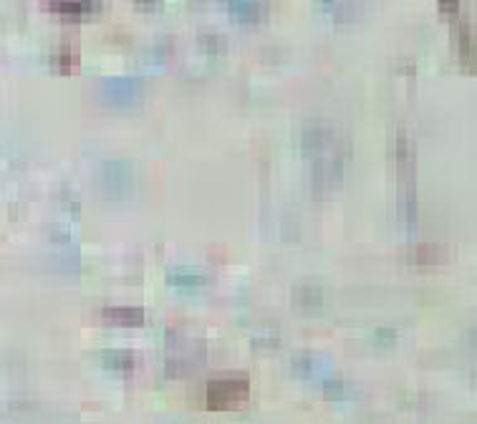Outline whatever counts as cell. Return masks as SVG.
<instances>
[{
    "instance_id": "cell-1",
    "label": "cell",
    "mask_w": 477,
    "mask_h": 424,
    "mask_svg": "<svg viewBox=\"0 0 477 424\" xmlns=\"http://www.w3.org/2000/svg\"><path fill=\"white\" fill-rule=\"evenodd\" d=\"M248 399H250V381L243 374L217 376L205 389V402L210 409H238L245 407Z\"/></svg>"
},
{
    "instance_id": "cell-2",
    "label": "cell",
    "mask_w": 477,
    "mask_h": 424,
    "mask_svg": "<svg viewBox=\"0 0 477 424\" xmlns=\"http://www.w3.org/2000/svg\"><path fill=\"white\" fill-rule=\"evenodd\" d=\"M101 179H104V184L109 187V190L119 192V190H124V187L132 184L134 172L127 162L117 159V162H106L104 164V169H101Z\"/></svg>"
},
{
    "instance_id": "cell-3",
    "label": "cell",
    "mask_w": 477,
    "mask_h": 424,
    "mask_svg": "<svg viewBox=\"0 0 477 424\" xmlns=\"http://www.w3.org/2000/svg\"><path fill=\"white\" fill-rule=\"evenodd\" d=\"M101 316L109 321V324L117 326H142L145 324V311L134 306H106L101 311Z\"/></svg>"
},
{
    "instance_id": "cell-4",
    "label": "cell",
    "mask_w": 477,
    "mask_h": 424,
    "mask_svg": "<svg viewBox=\"0 0 477 424\" xmlns=\"http://www.w3.org/2000/svg\"><path fill=\"white\" fill-rule=\"evenodd\" d=\"M104 94L114 101H129L139 94L137 78H111L104 84Z\"/></svg>"
},
{
    "instance_id": "cell-5",
    "label": "cell",
    "mask_w": 477,
    "mask_h": 424,
    "mask_svg": "<svg viewBox=\"0 0 477 424\" xmlns=\"http://www.w3.org/2000/svg\"><path fill=\"white\" fill-rule=\"evenodd\" d=\"M457 51H460V58L470 66L477 63V41L472 33L470 23H462L460 31H457Z\"/></svg>"
},
{
    "instance_id": "cell-6",
    "label": "cell",
    "mask_w": 477,
    "mask_h": 424,
    "mask_svg": "<svg viewBox=\"0 0 477 424\" xmlns=\"http://www.w3.org/2000/svg\"><path fill=\"white\" fill-rule=\"evenodd\" d=\"M323 364L321 359L316 356V354H298V356H293V371H298L300 376H305V379H316V376L323 374Z\"/></svg>"
},
{
    "instance_id": "cell-7",
    "label": "cell",
    "mask_w": 477,
    "mask_h": 424,
    "mask_svg": "<svg viewBox=\"0 0 477 424\" xmlns=\"http://www.w3.org/2000/svg\"><path fill=\"white\" fill-rule=\"evenodd\" d=\"M101 364L111 371H132L134 369V356L124 349H109L101 354Z\"/></svg>"
},
{
    "instance_id": "cell-8",
    "label": "cell",
    "mask_w": 477,
    "mask_h": 424,
    "mask_svg": "<svg viewBox=\"0 0 477 424\" xmlns=\"http://www.w3.org/2000/svg\"><path fill=\"white\" fill-rule=\"evenodd\" d=\"M48 6L63 16H81V13L94 11L99 0H48Z\"/></svg>"
},
{
    "instance_id": "cell-9",
    "label": "cell",
    "mask_w": 477,
    "mask_h": 424,
    "mask_svg": "<svg viewBox=\"0 0 477 424\" xmlns=\"http://www.w3.org/2000/svg\"><path fill=\"white\" fill-rule=\"evenodd\" d=\"M169 280H172V285H179V288H202L205 285V275L194 268L169 270Z\"/></svg>"
},
{
    "instance_id": "cell-10",
    "label": "cell",
    "mask_w": 477,
    "mask_h": 424,
    "mask_svg": "<svg viewBox=\"0 0 477 424\" xmlns=\"http://www.w3.org/2000/svg\"><path fill=\"white\" fill-rule=\"evenodd\" d=\"M293 298H295V303L303 308H318L323 303V290L313 283H303L293 290Z\"/></svg>"
},
{
    "instance_id": "cell-11",
    "label": "cell",
    "mask_w": 477,
    "mask_h": 424,
    "mask_svg": "<svg viewBox=\"0 0 477 424\" xmlns=\"http://www.w3.org/2000/svg\"><path fill=\"white\" fill-rule=\"evenodd\" d=\"M230 6H233V11L238 13L243 21H253V18H258V13H261V3H258V0H230Z\"/></svg>"
},
{
    "instance_id": "cell-12",
    "label": "cell",
    "mask_w": 477,
    "mask_h": 424,
    "mask_svg": "<svg viewBox=\"0 0 477 424\" xmlns=\"http://www.w3.org/2000/svg\"><path fill=\"white\" fill-rule=\"evenodd\" d=\"M323 394H326L328 399H344L346 394L344 381H326V384H323Z\"/></svg>"
},
{
    "instance_id": "cell-13",
    "label": "cell",
    "mask_w": 477,
    "mask_h": 424,
    "mask_svg": "<svg viewBox=\"0 0 477 424\" xmlns=\"http://www.w3.org/2000/svg\"><path fill=\"white\" fill-rule=\"evenodd\" d=\"M414 258L419 263H422V260H434V258H437V250H434V248H427V245H419V248H414Z\"/></svg>"
},
{
    "instance_id": "cell-14",
    "label": "cell",
    "mask_w": 477,
    "mask_h": 424,
    "mask_svg": "<svg viewBox=\"0 0 477 424\" xmlns=\"http://www.w3.org/2000/svg\"><path fill=\"white\" fill-rule=\"evenodd\" d=\"M439 3H442V11L447 13H455L457 6H460V0H439Z\"/></svg>"
},
{
    "instance_id": "cell-15",
    "label": "cell",
    "mask_w": 477,
    "mask_h": 424,
    "mask_svg": "<svg viewBox=\"0 0 477 424\" xmlns=\"http://www.w3.org/2000/svg\"><path fill=\"white\" fill-rule=\"evenodd\" d=\"M139 6H159L162 0H137Z\"/></svg>"
},
{
    "instance_id": "cell-16",
    "label": "cell",
    "mask_w": 477,
    "mask_h": 424,
    "mask_svg": "<svg viewBox=\"0 0 477 424\" xmlns=\"http://www.w3.org/2000/svg\"><path fill=\"white\" fill-rule=\"evenodd\" d=\"M326 3H328V0H326Z\"/></svg>"
}]
</instances>
